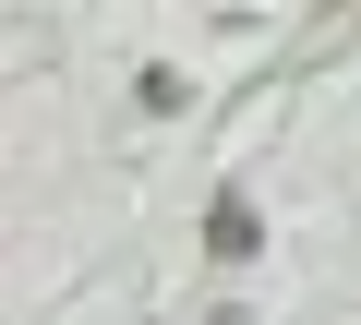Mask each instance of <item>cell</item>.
<instances>
[{
    "label": "cell",
    "mask_w": 361,
    "mask_h": 325,
    "mask_svg": "<svg viewBox=\"0 0 361 325\" xmlns=\"http://www.w3.org/2000/svg\"><path fill=\"white\" fill-rule=\"evenodd\" d=\"M205 253H217V265L265 253V217H253V193H241V181H217V205H205Z\"/></svg>",
    "instance_id": "6da1fadb"
},
{
    "label": "cell",
    "mask_w": 361,
    "mask_h": 325,
    "mask_svg": "<svg viewBox=\"0 0 361 325\" xmlns=\"http://www.w3.org/2000/svg\"><path fill=\"white\" fill-rule=\"evenodd\" d=\"M205 325H253V313H241V301H217V313H205Z\"/></svg>",
    "instance_id": "7a4b0ae2"
}]
</instances>
